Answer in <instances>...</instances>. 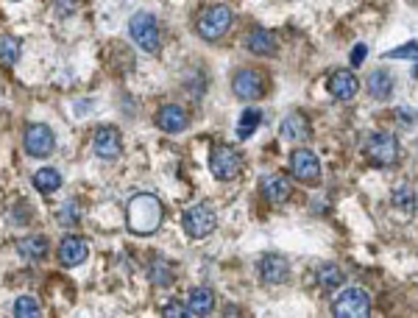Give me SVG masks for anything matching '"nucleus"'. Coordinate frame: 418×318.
Listing matches in <instances>:
<instances>
[{
  "instance_id": "c85d7f7f",
  "label": "nucleus",
  "mask_w": 418,
  "mask_h": 318,
  "mask_svg": "<svg viewBox=\"0 0 418 318\" xmlns=\"http://www.w3.org/2000/svg\"><path fill=\"white\" fill-rule=\"evenodd\" d=\"M385 56H388V59H416L418 62V42H407V45H402V48H393V51H388Z\"/></svg>"
},
{
  "instance_id": "4468645a",
  "label": "nucleus",
  "mask_w": 418,
  "mask_h": 318,
  "mask_svg": "<svg viewBox=\"0 0 418 318\" xmlns=\"http://www.w3.org/2000/svg\"><path fill=\"white\" fill-rule=\"evenodd\" d=\"M87 254H89V248H87V240L84 238L70 235V238H65L59 243V262H62L65 268L81 265V262L87 260Z\"/></svg>"
},
{
  "instance_id": "393cba45",
  "label": "nucleus",
  "mask_w": 418,
  "mask_h": 318,
  "mask_svg": "<svg viewBox=\"0 0 418 318\" xmlns=\"http://www.w3.org/2000/svg\"><path fill=\"white\" fill-rule=\"evenodd\" d=\"M341 285H343V271L335 262L321 265V271H318V288L332 291V288H341Z\"/></svg>"
},
{
  "instance_id": "dca6fc26",
  "label": "nucleus",
  "mask_w": 418,
  "mask_h": 318,
  "mask_svg": "<svg viewBox=\"0 0 418 318\" xmlns=\"http://www.w3.org/2000/svg\"><path fill=\"white\" fill-rule=\"evenodd\" d=\"M279 132H281V137H284L287 143H301V140L310 137V120H307L301 112H290V115L281 120Z\"/></svg>"
},
{
  "instance_id": "39448f33",
  "label": "nucleus",
  "mask_w": 418,
  "mask_h": 318,
  "mask_svg": "<svg viewBox=\"0 0 418 318\" xmlns=\"http://www.w3.org/2000/svg\"><path fill=\"white\" fill-rule=\"evenodd\" d=\"M182 224H184V232H187L190 238L198 240L215 232L217 218H215V212L209 210L207 204H196V207H190V210L182 215Z\"/></svg>"
},
{
  "instance_id": "20e7f679",
  "label": "nucleus",
  "mask_w": 418,
  "mask_h": 318,
  "mask_svg": "<svg viewBox=\"0 0 418 318\" xmlns=\"http://www.w3.org/2000/svg\"><path fill=\"white\" fill-rule=\"evenodd\" d=\"M23 146H25V154H28V157L45 159L53 154V148H56V137H53V132H51L45 123H34V126L25 129Z\"/></svg>"
},
{
  "instance_id": "2f4dec72",
  "label": "nucleus",
  "mask_w": 418,
  "mask_h": 318,
  "mask_svg": "<svg viewBox=\"0 0 418 318\" xmlns=\"http://www.w3.org/2000/svg\"><path fill=\"white\" fill-rule=\"evenodd\" d=\"M413 76H416V79H418V68H416V70H413Z\"/></svg>"
},
{
  "instance_id": "1a4fd4ad",
  "label": "nucleus",
  "mask_w": 418,
  "mask_h": 318,
  "mask_svg": "<svg viewBox=\"0 0 418 318\" xmlns=\"http://www.w3.org/2000/svg\"><path fill=\"white\" fill-rule=\"evenodd\" d=\"M368 157H371V162H376V165H382V167L393 165V162L399 159V143H396V137H393L391 132L374 134V137L368 140Z\"/></svg>"
},
{
  "instance_id": "b1692460",
  "label": "nucleus",
  "mask_w": 418,
  "mask_h": 318,
  "mask_svg": "<svg viewBox=\"0 0 418 318\" xmlns=\"http://www.w3.org/2000/svg\"><path fill=\"white\" fill-rule=\"evenodd\" d=\"M260 123H262V112H260V109H246V112L240 115V120H237V137H240V140H248V137L257 132Z\"/></svg>"
},
{
  "instance_id": "a878e982",
  "label": "nucleus",
  "mask_w": 418,
  "mask_h": 318,
  "mask_svg": "<svg viewBox=\"0 0 418 318\" xmlns=\"http://www.w3.org/2000/svg\"><path fill=\"white\" fill-rule=\"evenodd\" d=\"M14 316L17 318H37L39 316V302L31 296H20L14 302Z\"/></svg>"
},
{
  "instance_id": "f257e3e1",
  "label": "nucleus",
  "mask_w": 418,
  "mask_h": 318,
  "mask_svg": "<svg viewBox=\"0 0 418 318\" xmlns=\"http://www.w3.org/2000/svg\"><path fill=\"white\" fill-rule=\"evenodd\" d=\"M162 201L153 193H137L126 210V227L134 235H153L162 227Z\"/></svg>"
},
{
  "instance_id": "6e6552de",
  "label": "nucleus",
  "mask_w": 418,
  "mask_h": 318,
  "mask_svg": "<svg viewBox=\"0 0 418 318\" xmlns=\"http://www.w3.org/2000/svg\"><path fill=\"white\" fill-rule=\"evenodd\" d=\"M92 151L101 159H118L123 154V140L115 126H98L92 134Z\"/></svg>"
},
{
  "instance_id": "6ab92c4d",
  "label": "nucleus",
  "mask_w": 418,
  "mask_h": 318,
  "mask_svg": "<svg viewBox=\"0 0 418 318\" xmlns=\"http://www.w3.org/2000/svg\"><path fill=\"white\" fill-rule=\"evenodd\" d=\"M215 310V293L209 288H196L187 299V316H209Z\"/></svg>"
},
{
  "instance_id": "423d86ee",
  "label": "nucleus",
  "mask_w": 418,
  "mask_h": 318,
  "mask_svg": "<svg viewBox=\"0 0 418 318\" xmlns=\"http://www.w3.org/2000/svg\"><path fill=\"white\" fill-rule=\"evenodd\" d=\"M332 313L338 318H368L371 316V302L360 288H348L335 299Z\"/></svg>"
},
{
  "instance_id": "412c9836",
  "label": "nucleus",
  "mask_w": 418,
  "mask_h": 318,
  "mask_svg": "<svg viewBox=\"0 0 418 318\" xmlns=\"http://www.w3.org/2000/svg\"><path fill=\"white\" fill-rule=\"evenodd\" d=\"M368 92H371V98H376V101L391 98V92H393V76H391L388 70H374V73L368 76Z\"/></svg>"
},
{
  "instance_id": "f03ea898",
  "label": "nucleus",
  "mask_w": 418,
  "mask_h": 318,
  "mask_svg": "<svg viewBox=\"0 0 418 318\" xmlns=\"http://www.w3.org/2000/svg\"><path fill=\"white\" fill-rule=\"evenodd\" d=\"M129 34L132 39L137 42L139 51L145 53H156L159 45H162V34H159V23L151 11H137L132 20H129Z\"/></svg>"
},
{
  "instance_id": "bb28decb",
  "label": "nucleus",
  "mask_w": 418,
  "mask_h": 318,
  "mask_svg": "<svg viewBox=\"0 0 418 318\" xmlns=\"http://www.w3.org/2000/svg\"><path fill=\"white\" fill-rule=\"evenodd\" d=\"M56 218H59V224H62V227H75V224L81 221V207H78V201H68V204H62V210L56 212Z\"/></svg>"
},
{
  "instance_id": "9b49d317",
  "label": "nucleus",
  "mask_w": 418,
  "mask_h": 318,
  "mask_svg": "<svg viewBox=\"0 0 418 318\" xmlns=\"http://www.w3.org/2000/svg\"><path fill=\"white\" fill-rule=\"evenodd\" d=\"M232 87H234V95L237 98H243V101H257L260 95H262V89H265V76L260 73V70H240L234 81H232Z\"/></svg>"
},
{
  "instance_id": "7ed1b4c3",
  "label": "nucleus",
  "mask_w": 418,
  "mask_h": 318,
  "mask_svg": "<svg viewBox=\"0 0 418 318\" xmlns=\"http://www.w3.org/2000/svg\"><path fill=\"white\" fill-rule=\"evenodd\" d=\"M232 20H234L232 8L223 6V3H217V6H209L207 11H201L196 28H198V34H201L207 42H215V39H220V37L232 28Z\"/></svg>"
},
{
  "instance_id": "cd10ccee",
  "label": "nucleus",
  "mask_w": 418,
  "mask_h": 318,
  "mask_svg": "<svg viewBox=\"0 0 418 318\" xmlns=\"http://www.w3.org/2000/svg\"><path fill=\"white\" fill-rule=\"evenodd\" d=\"M413 198H416V196H413L410 187H399V190L393 193V204L402 207L405 212H413V210H416V201H413Z\"/></svg>"
},
{
  "instance_id": "9d476101",
  "label": "nucleus",
  "mask_w": 418,
  "mask_h": 318,
  "mask_svg": "<svg viewBox=\"0 0 418 318\" xmlns=\"http://www.w3.org/2000/svg\"><path fill=\"white\" fill-rule=\"evenodd\" d=\"M290 167H293V176H296L298 182L315 184V182L321 179V162H318V157H315L310 148H298V151H293Z\"/></svg>"
},
{
  "instance_id": "5701e85b",
  "label": "nucleus",
  "mask_w": 418,
  "mask_h": 318,
  "mask_svg": "<svg viewBox=\"0 0 418 318\" xmlns=\"http://www.w3.org/2000/svg\"><path fill=\"white\" fill-rule=\"evenodd\" d=\"M20 53H23V45L17 37H0V65L3 68H14Z\"/></svg>"
},
{
  "instance_id": "aec40b11",
  "label": "nucleus",
  "mask_w": 418,
  "mask_h": 318,
  "mask_svg": "<svg viewBox=\"0 0 418 318\" xmlns=\"http://www.w3.org/2000/svg\"><path fill=\"white\" fill-rule=\"evenodd\" d=\"M17 251H20V257L23 260H28V262H39V260H45L48 257V240L42 238V235H34V238H25L17 243Z\"/></svg>"
},
{
  "instance_id": "7c9ffc66",
  "label": "nucleus",
  "mask_w": 418,
  "mask_h": 318,
  "mask_svg": "<svg viewBox=\"0 0 418 318\" xmlns=\"http://www.w3.org/2000/svg\"><path fill=\"white\" fill-rule=\"evenodd\" d=\"M365 53H368V51H365V45L360 42V45H357V48L351 51V65H354V68H357V65H362V59H365Z\"/></svg>"
},
{
  "instance_id": "c756f323",
  "label": "nucleus",
  "mask_w": 418,
  "mask_h": 318,
  "mask_svg": "<svg viewBox=\"0 0 418 318\" xmlns=\"http://www.w3.org/2000/svg\"><path fill=\"white\" fill-rule=\"evenodd\" d=\"M162 316H176V318H182V316H187V307H182V305H176V302H170L165 310H162Z\"/></svg>"
},
{
  "instance_id": "2eb2a0df",
  "label": "nucleus",
  "mask_w": 418,
  "mask_h": 318,
  "mask_svg": "<svg viewBox=\"0 0 418 318\" xmlns=\"http://www.w3.org/2000/svg\"><path fill=\"white\" fill-rule=\"evenodd\" d=\"M260 276H262V282H268V285H281V282L290 276L287 260L279 257V254H265V257L260 260Z\"/></svg>"
},
{
  "instance_id": "4be33fe9",
  "label": "nucleus",
  "mask_w": 418,
  "mask_h": 318,
  "mask_svg": "<svg viewBox=\"0 0 418 318\" xmlns=\"http://www.w3.org/2000/svg\"><path fill=\"white\" fill-rule=\"evenodd\" d=\"M34 187H37L39 193L51 196V193H56V190L62 187V173L53 170V167H39V170L34 173Z\"/></svg>"
},
{
  "instance_id": "0eeeda50",
  "label": "nucleus",
  "mask_w": 418,
  "mask_h": 318,
  "mask_svg": "<svg viewBox=\"0 0 418 318\" xmlns=\"http://www.w3.org/2000/svg\"><path fill=\"white\" fill-rule=\"evenodd\" d=\"M209 170H212V176L220 179V182L237 179V173H240V154H237L232 146H217V148H212Z\"/></svg>"
},
{
  "instance_id": "f8f14e48",
  "label": "nucleus",
  "mask_w": 418,
  "mask_h": 318,
  "mask_svg": "<svg viewBox=\"0 0 418 318\" xmlns=\"http://www.w3.org/2000/svg\"><path fill=\"white\" fill-rule=\"evenodd\" d=\"M156 126H159L165 134H179V132H184V129L190 126V115H187L184 106H179V103H167V106L159 109V115H156Z\"/></svg>"
},
{
  "instance_id": "a211bd4d",
  "label": "nucleus",
  "mask_w": 418,
  "mask_h": 318,
  "mask_svg": "<svg viewBox=\"0 0 418 318\" xmlns=\"http://www.w3.org/2000/svg\"><path fill=\"white\" fill-rule=\"evenodd\" d=\"M246 45H248V51H251L254 56H274V53H277V37H274L271 31H265V28H254V31L248 34Z\"/></svg>"
},
{
  "instance_id": "f3484780",
  "label": "nucleus",
  "mask_w": 418,
  "mask_h": 318,
  "mask_svg": "<svg viewBox=\"0 0 418 318\" xmlns=\"http://www.w3.org/2000/svg\"><path fill=\"white\" fill-rule=\"evenodd\" d=\"M262 193H265V198H268L271 204H281V201H287V198H290L293 184H290V179H287V176H281V173H271V176H265V182H262Z\"/></svg>"
},
{
  "instance_id": "ddd939ff",
  "label": "nucleus",
  "mask_w": 418,
  "mask_h": 318,
  "mask_svg": "<svg viewBox=\"0 0 418 318\" xmlns=\"http://www.w3.org/2000/svg\"><path fill=\"white\" fill-rule=\"evenodd\" d=\"M327 87H329V92H332V98H338V101H351L354 95H357V89H360V81L357 76L351 73V70H335L329 81H327Z\"/></svg>"
}]
</instances>
